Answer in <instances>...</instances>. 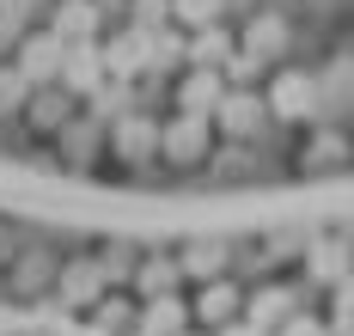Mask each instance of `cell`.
Masks as SVG:
<instances>
[{
    "instance_id": "1",
    "label": "cell",
    "mask_w": 354,
    "mask_h": 336,
    "mask_svg": "<svg viewBox=\"0 0 354 336\" xmlns=\"http://www.w3.org/2000/svg\"><path fill=\"white\" fill-rule=\"evenodd\" d=\"M55 80H62V92H80V98H92V92L104 86L98 37H73V43H62V68H55Z\"/></svg>"
},
{
    "instance_id": "2",
    "label": "cell",
    "mask_w": 354,
    "mask_h": 336,
    "mask_svg": "<svg viewBox=\"0 0 354 336\" xmlns=\"http://www.w3.org/2000/svg\"><path fill=\"white\" fill-rule=\"evenodd\" d=\"M159 153L171 159V165H196L202 153H208V116L196 111H177L165 129H159Z\"/></svg>"
},
{
    "instance_id": "3",
    "label": "cell",
    "mask_w": 354,
    "mask_h": 336,
    "mask_svg": "<svg viewBox=\"0 0 354 336\" xmlns=\"http://www.w3.org/2000/svg\"><path fill=\"white\" fill-rule=\"evenodd\" d=\"M147 37H153V31L129 25V31H116V37H104V43H98L104 80H135V74H147Z\"/></svg>"
},
{
    "instance_id": "4",
    "label": "cell",
    "mask_w": 354,
    "mask_h": 336,
    "mask_svg": "<svg viewBox=\"0 0 354 336\" xmlns=\"http://www.w3.org/2000/svg\"><path fill=\"white\" fill-rule=\"evenodd\" d=\"M208 116L220 122V129H232V135H257V129H263V116H269V104H263L257 92H245V86H226V92H220V104H214Z\"/></svg>"
},
{
    "instance_id": "5",
    "label": "cell",
    "mask_w": 354,
    "mask_h": 336,
    "mask_svg": "<svg viewBox=\"0 0 354 336\" xmlns=\"http://www.w3.org/2000/svg\"><path fill=\"white\" fill-rule=\"evenodd\" d=\"M116 153H122L129 165L153 159V153H159V122L141 116V111H122V116H116Z\"/></svg>"
},
{
    "instance_id": "6",
    "label": "cell",
    "mask_w": 354,
    "mask_h": 336,
    "mask_svg": "<svg viewBox=\"0 0 354 336\" xmlns=\"http://www.w3.org/2000/svg\"><path fill=\"white\" fill-rule=\"evenodd\" d=\"M220 92H226L220 68H189V74H183V86H177V111H196V116H208L214 104H220Z\"/></svg>"
},
{
    "instance_id": "7",
    "label": "cell",
    "mask_w": 354,
    "mask_h": 336,
    "mask_svg": "<svg viewBox=\"0 0 354 336\" xmlns=\"http://www.w3.org/2000/svg\"><path fill=\"white\" fill-rule=\"evenodd\" d=\"M98 25H104V6H98V0H62L49 31L62 43H73V37H98Z\"/></svg>"
},
{
    "instance_id": "8",
    "label": "cell",
    "mask_w": 354,
    "mask_h": 336,
    "mask_svg": "<svg viewBox=\"0 0 354 336\" xmlns=\"http://www.w3.org/2000/svg\"><path fill=\"white\" fill-rule=\"evenodd\" d=\"M183 324H189V306H183L177 294H153V299H147V312H141V324H135V330H141V336H177Z\"/></svg>"
},
{
    "instance_id": "9",
    "label": "cell",
    "mask_w": 354,
    "mask_h": 336,
    "mask_svg": "<svg viewBox=\"0 0 354 336\" xmlns=\"http://www.w3.org/2000/svg\"><path fill=\"white\" fill-rule=\"evenodd\" d=\"M281 49H287V19H275V12L250 19V31H245V55H250V62H263V68H269Z\"/></svg>"
},
{
    "instance_id": "10",
    "label": "cell",
    "mask_w": 354,
    "mask_h": 336,
    "mask_svg": "<svg viewBox=\"0 0 354 336\" xmlns=\"http://www.w3.org/2000/svg\"><path fill=\"white\" fill-rule=\"evenodd\" d=\"M55 68H62V37H55V31H43V37H31L25 49H19V74L37 80V86L55 80Z\"/></svg>"
},
{
    "instance_id": "11",
    "label": "cell",
    "mask_w": 354,
    "mask_h": 336,
    "mask_svg": "<svg viewBox=\"0 0 354 336\" xmlns=\"http://www.w3.org/2000/svg\"><path fill=\"white\" fill-rule=\"evenodd\" d=\"M226 55H232V37H226L220 25H196V37L183 43V62H189V68H220Z\"/></svg>"
},
{
    "instance_id": "12",
    "label": "cell",
    "mask_w": 354,
    "mask_h": 336,
    "mask_svg": "<svg viewBox=\"0 0 354 336\" xmlns=\"http://www.w3.org/2000/svg\"><path fill=\"white\" fill-rule=\"evenodd\" d=\"M239 312H245L250 324L269 336V330H275V324L287 318V312H293V294H287V288H263V294H250L245 306H239Z\"/></svg>"
},
{
    "instance_id": "13",
    "label": "cell",
    "mask_w": 354,
    "mask_h": 336,
    "mask_svg": "<svg viewBox=\"0 0 354 336\" xmlns=\"http://www.w3.org/2000/svg\"><path fill=\"white\" fill-rule=\"evenodd\" d=\"M239 306H245V294H239L232 281H208V288H202V299H196V312H189V318H202V324H226V318H232Z\"/></svg>"
},
{
    "instance_id": "14",
    "label": "cell",
    "mask_w": 354,
    "mask_h": 336,
    "mask_svg": "<svg viewBox=\"0 0 354 336\" xmlns=\"http://www.w3.org/2000/svg\"><path fill=\"white\" fill-rule=\"evenodd\" d=\"M177 275H183V269H177L171 257H153V263H141V281H135V288L153 299V294H171V288H177Z\"/></svg>"
},
{
    "instance_id": "15",
    "label": "cell",
    "mask_w": 354,
    "mask_h": 336,
    "mask_svg": "<svg viewBox=\"0 0 354 336\" xmlns=\"http://www.w3.org/2000/svg\"><path fill=\"white\" fill-rule=\"evenodd\" d=\"M263 104H275V111H312V80H299V74H287L281 86H275V98H263Z\"/></svg>"
},
{
    "instance_id": "16",
    "label": "cell",
    "mask_w": 354,
    "mask_h": 336,
    "mask_svg": "<svg viewBox=\"0 0 354 336\" xmlns=\"http://www.w3.org/2000/svg\"><path fill=\"white\" fill-rule=\"evenodd\" d=\"M62 135H68V141H62V153H68L73 165H80V159H92V153H98V122H92V116H86V122H68V129H62Z\"/></svg>"
},
{
    "instance_id": "17",
    "label": "cell",
    "mask_w": 354,
    "mask_h": 336,
    "mask_svg": "<svg viewBox=\"0 0 354 336\" xmlns=\"http://www.w3.org/2000/svg\"><path fill=\"white\" fill-rule=\"evenodd\" d=\"M226 12V0H171V19L177 25H214Z\"/></svg>"
},
{
    "instance_id": "18",
    "label": "cell",
    "mask_w": 354,
    "mask_h": 336,
    "mask_svg": "<svg viewBox=\"0 0 354 336\" xmlns=\"http://www.w3.org/2000/svg\"><path fill=\"white\" fill-rule=\"evenodd\" d=\"M62 294H68V306H80V299L92 306V299H98V269H92V263H86V269L73 263V269H68V288H62Z\"/></svg>"
},
{
    "instance_id": "19",
    "label": "cell",
    "mask_w": 354,
    "mask_h": 336,
    "mask_svg": "<svg viewBox=\"0 0 354 336\" xmlns=\"http://www.w3.org/2000/svg\"><path fill=\"white\" fill-rule=\"evenodd\" d=\"M171 19V0H135V12H129V25H141V31H159Z\"/></svg>"
},
{
    "instance_id": "20",
    "label": "cell",
    "mask_w": 354,
    "mask_h": 336,
    "mask_svg": "<svg viewBox=\"0 0 354 336\" xmlns=\"http://www.w3.org/2000/svg\"><path fill=\"white\" fill-rule=\"evenodd\" d=\"M269 336H324V324H318V318H293V312H287Z\"/></svg>"
},
{
    "instance_id": "21",
    "label": "cell",
    "mask_w": 354,
    "mask_h": 336,
    "mask_svg": "<svg viewBox=\"0 0 354 336\" xmlns=\"http://www.w3.org/2000/svg\"><path fill=\"white\" fill-rule=\"evenodd\" d=\"M214 330H220V336H263V330H257V324H250V318H239V312H232L226 324H214Z\"/></svg>"
},
{
    "instance_id": "22",
    "label": "cell",
    "mask_w": 354,
    "mask_h": 336,
    "mask_svg": "<svg viewBox=\"0 0 354 336\" xmlns=\"http://www.w3.org/2000/svg\"><path fill=\"white\" fill-rule=\"evenodd\" d=\"M68 336H104V330H98V324H86V330H68Z\"/></svg>"
},
{
    "instance_id": "23",
    "label": "cell",
    "mask_w": 354,
    "mask_h": 336,
    "mask_svg": "<svg viewBox=\"0 0 354 336\" xmlns=\"http://www.w3.org/2000/svg\"><path fill=\"white\" fill-rule=\"evenodd\" d=\"M177 336H196V330H177Z\"/></svg>"
},
{
    "instance_id": "24",
    "label": "cell",
    "mask_w": 354,
    "mask_h": 336,
    "mask_svg": "<svg viewBox=\"0 0 354 336\" xmlns=\"http://www.w3.org/2000/svg\"><path fill=\"white\" fill-rule=\"evenodd\" d=\"M135 336H141V330H135Z\"/></svg>"
}]
</instances>
